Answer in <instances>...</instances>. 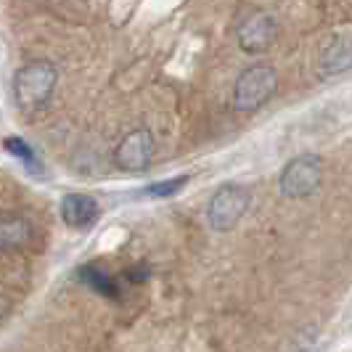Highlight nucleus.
Segmentation results:
<instances>
[{"mask_svg":"<svg viewBox=\"0 0 352 352\" xmlns=\"http://www.w3.org/2000/svg\"><path fill=\"white\" fill-rule=\"evenodd\" d=\"M58 82V69L48 58H35L14 74V101L21 111L32 114L51 101Z\"/></svg>","mask_w":352,"mask_h":352,"instance_id":"1","label":"nucleus"},{"mask_svg":"<svg viewBox=\"0 0 352 352\" xmlns=\"http://www.w3.org/2000/svg\"><path fill=\"white\" fill-rule=\"evenodd\" d=\"M278 88V74L267 64H254L239 74L236 85H233V106L239 111H257L263 109L270 96Z\"/></svg>","mask_w":352,"mask_h":352,"instance_id":"2","label":"nucleus"},{"mask_svg":"<svg viewBox=\"0 0 352 352\" xmlns=\"http://www.w3.org/2000/svg\"><path fill=\"white\" fill-rule=\"evenodd\" d=\"M249 191L244 186L228 183L223 188H217L214 196L210 199L207 207V220L214 230H230L249 210Z\"/></svg>","mask_w":352,"mask_h":352,"instance_id":"3","label":"nucleus"},{"mask_svg":"<svg viewBox=\"0 0 352 352\" xmlns=\"http://www.w3.org/2000/svg\"><path fill=\"white\" fill-rule=\"evenodd\" d=\"M323 180V164L318 157H297L292 159L281 173V191L289 199H305V196L316 194L318 186Z\"/></svg>","mask_w":352,"mask_h":352,"instance_id":"4","label":"nucleus"},{"mask_svg":"<svg viewBox=\"0 0 352 352\" xmlns=\"http://www.w3.org/2000/svg\"><path fill=\"white\" fill-rule=\"evenodd\" d=\"M154 157V135L146 127H135L114 148V164L124 173H141Z\"/></svg>","mask_w":352,"mask_h":352,"instance_id":"5","label":"nucleus"},{"mask_svg":"<svg viewBox=\"0 0 352 352\" xmlns=\"http://www.w3.org/2000/svg\"><path fill=\"white\" fill-rule=\"evenodd\" d=\"M278 37V21L273 14H252L239 30V45L247 53H263Z\"/></svg>","mask_w":352,"mask_h":352,"instance_id":"6","label":"nucleus"},{"mask_svg":"<svg viewBox=\"0 0 352 352\" xmlns=\"http://www.w3.org/2000/svg\"><path fill=\"white\" fill-rule=\"evenodd\" d=\"M32 223L16 214V212H3L0 214V252H14V249H24L32 241Z\"/></svg>","mask_w":352,"mask_h":352,"instance_id":"7","label":"nucleus"},{"mask_svg":"<svg viewBox=\"0 0 352 352\" xmlns=\"http://www.w3.org/2000/svg\"><path fill=\"white\" fill-rule=\"evenodd\" d=\"M61 217L69 228H90L98 217V201L88 194H69L61 201Z\"/></svg>","mask_w":352,"mask_h":352,"instance_id":"8","label":"nucleus"},{"mask_svg":"<svg viewBox=\"0 0 352 352\" xmlns=\"http://www.w3.org/2000/svg\"><path fill=\"white\" fill-rule=\"evenodd\" d=\"M352 69V37H334L320 53V72L323 74H342Z\"/></svg>","mask_w":352,"mask_h":352,"instance_id":"9","label":"nucleus"},{"mask_svg":"<svg viewBox=\"0 0 352 352\" xmlns=\"http://www.w3.org/2000/svg\"><path fill=\"white\" fill-rule=\"evenodd\" d=\"M80 281H85L88 286H93L98 294H104V297H117V283L114 278L101 270V267H96V265H85L82 270H80Z\"/></svg>","mask_w":352,"mask_h":352,"instance_id":"10","label":"nucleus"},{"mask_svg":"<svg viewBox=\"0 0 352 352\" xmlns=\"http://www.w3.org/2000/svg\"><path fill=\"white\" fill-rule=\"evenodd\" d=\"M6 146V151L11 154V157H16L27 170H32V173H40V162L35 157V148L30 146V143H24L21 138H6L3 141Z\"/></svg>","mask_w":352,"mask_h":352,"instance_id":"11","label":"nucleus"},{"mask_svg":"<svg viewBox=\"0 0 352 352\" xmlns=\"http://www.w3.org/2000/svg\"><path fill=\"white\" fill-rule=\"evenodd\" d=\"M188 183V177L180 175V177H170V180H162V183H154V186H148L146 188V194L148 196H157V199H167V196H175L183 186Z\"/></svg>","mask_w":352,"mask_h":352,"instance_id":"12","label":"nucleus"},{"mask_svg":"<svg viewBox=\"0 0 352 352\" xmlns=\"http://www.w3.org/2000/svg\"><path fill=\"white\" fill-rule=\"evenodd\" d=\"M8 310H11V300H8V297H6V294H3V292H0V318L6 316V313H8Z\"/></svg>","mask_w":352,"mask_h":352,"instance_id":"13","label":"nucleus"}]
</instances>
